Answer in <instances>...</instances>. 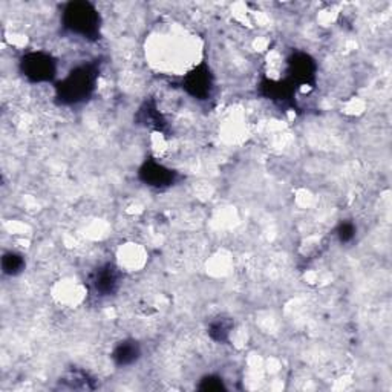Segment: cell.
<instances>
[{"label": "cell", "instance_id": "obj_8", "mask_svg": "<svg viewBox=\"0 0 392 392\" xmlns=\"http://www.w3.org/2000/svg\"><path fill=\"white\" fill-rule=\"evenodd\" d=\"M290 66L291 74H293V80L305 83L310 81L314 77V63L306 54H296L293 60L290 61Z\"/></svg>", "mask_w": 392, "mask_h": 392}, {"label": "cell", "instance_id": "obj_4", "mask_svg": "<svg viewBox=\"0 0 392 392\" xmlns=\"http://www.w3.org/2000/svg\"><path fill=\"white\" fill-rule=\"evenodd\" d=\"M212 88H213L212 74L204 65L198 66L196 69H194V71L184 77V89H186L191 97H195L198 100L209 98L212 94Z\"/></svg>", "mask_w": 392, "mask_h": 392}, {"label": "cell", "instance_id": "obj_3", "mask_svg": "<svg viewBox=\"0 0 392 392\" xmlns=\"http://www.w3.org/2000/svg\"><path fill=\"white\" fill-rule=\"evenodd\" d=\"M20 71L33 83L52 81L57 72V65L49 54L45 52H29L23 56L20 61Z\"/></svg>", "mask_w": 392, "mask_h": 392}, {"label": "cell", "instance_id": "obj_10", "mask_svg": "<svg viewBox=\"0 0 392 392\" xmlns=\"http://www.w3.org/2000/svg\"><path fill=\"white\" fill-rule=\"evenodd\" d=\"M210 336L214 340H226L227 336L230 333V322L226 319H218L214 320L210 325Z\"/></svg>", "mask_w": 392, "mask_h": 392}, {"label": "cell", "instance_id": "obj_7", "mask_svg": "<svg viewBox=\"0 0 392 392\" xmlns=\"http://www.w3.org/2000/svg\"><path fill=\"white\" fill-rule=\"evenodd\" d=\"M141 356V348L138 342L129 339L120 342L117 347H115L112 352V359L115 365L118 366H130L134 365L138 359Z\"/></svg>", "mask_w": 392, "mask_h": 392}, {"label": "cell", "instance_id": "obj_9", "mask_svg": "<svg viewBox=\"0 0 392 392\" xmlns=\"http://www.w3.org/2000/svg\"><path fill=\"white\" fill-rule=\"evenodd\" d=\"M23 267H25V260H23L22 255L14 251L5 253L2 258V270L5 274L8 276L19 274L23 270Z\"/></svg>", "mask_w": 392, "mask_h": 392}, {"label": "cell", "instance_id": "obj_11", "mask_svg": "<svg viewBox=\"0 0 392 392\" xmlns=\"http://www.w3.org/2000/svg\"><path fill=\"white\" fill-rule=\"evenodd\" d=\"M203 383L199 385V389H204V391H221V389H226L224 386V382H222L221 377H217V375H207L205 379L201 380Z\"/></svg>", "mask_w": 392, "mask_h": 392}, {"label": "cell", "instance_id": "obj_6", "mask_svg": "<svg viewBox=\"0 0 392 392\" xmlns=\"http://www.w3.org/2000/svg\"><path fill=\"white\" fill-rule=\"evenodd\" d=\"M92 283H94V288L97 293H100V296H111L112 293H115V290L118 288L117 270L109 264L102 267L95 273Z\"/></svg>", "mask_w": 392, "mask_h": 392}, {"label": "cell", "instance_id": "obj_5", "mask_svg": "<svg viewBox=\"0 0 392 392\" xmlns=\"http://www.w3.org/2000/svg\"><path fill=\"white\" fill-rule=\"evenodd\" d=\"M140 178L150 187L164 189L172 186V182L175 181V172L164 164L158 163V161L150 159L146 161L140 168Z\"/></svg>", "mask_w": 392, "mask_h": 392}, {"label": "cell", "instance_id": "obj_2", "mask_svg": "<svg viewBox=\"0 0 392 392\" xmlns=\"http://www.w3.org/2000/svg\"><path fill=\"white\" fill-rule=\"evenodd\" d=\"M97 69L92 65H83L75 68L65 80L57 86L58 98L63 103L74 104L86 100L95 89Z\"/></svg>", "mask_w": 392, "mask_h": 392}, {"label": "cell", "instance_id": "obj_12", "mask_svg": "<svg viewBox=\"0 0 392 392\" xmlns=\"http://www.w3.org/2000/svg\"><path fill=\"white\" fill-rule=\"evenodd\" d=\"M337 236L342 242H350L354 240L356 236V227L351 222H342L339 230H337Z\"/></svg>", "mask_w": 392, "mask_h": 392}, {"label": "cell", "instance_id": "obj_1", "mask_svg": "<svg viewBox=\"0 0 392 392\" xmlns=\"http://www.w3.org/2000/svg\"><path fill=\"white\" fill-rule=\"evenodd\" d=\"M61 22L69 33L81 36L88 40H95L100 34V14L95 6L88 2L68 3Z\"/></svg>", "mask_w": 392, "mask_h": 392}]
</instances>
